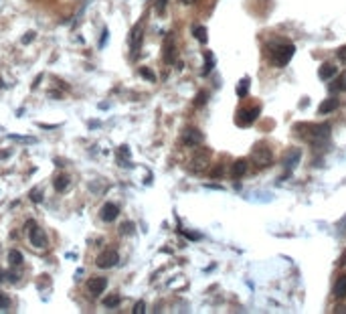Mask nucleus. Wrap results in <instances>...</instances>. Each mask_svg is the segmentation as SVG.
<instances>
[{"mask_svg": "<svg viewBox=\"0 0 346 314\" xmlns=\"http://www.w3.org/2000/svg\"><path fill=\"white\" fill-rule=\"evenodd\" d=\"M142 41H144V27H142V22H138L130 32V51H132L130 57L132 59H138V55H140Z\"/></svg>", "mask_w": 346, "mask_h": 314, "instance_id": "obj_3", "label": "nucleus"}, {"mask_svg": "<svg viewBox=\"0 0 346 314\" xmlns=\"http://www.w3.org/2000/svg\"><path fill=\"white\" fill-rule=\"evenodd\" d=\"M338 57H340V59H342V61L346 63V47H342V49L338 51Z\"/></svg>", "mask_w": 346, "mask_h": 314, "instance_id": "obj_32", "label": "nucleus"}, {"mask_svg": "<svg viewBox=\"0 0 346 314\" xmlns=\"http://www.w3.org/2000/svg\"><path fill=\"white\" fill-rule=\"evenodd\" d=\"M29 243H31V248H34V250H39V251H43V250H47L49 248V237H47V233H45V229H41L37 223L29 229Z\"/></svg>", "mask_w": 346, "mask_h": 314, "instance_id": "obj_2", "label": "nucleus"}, {"mask_svg": "<svg viewBox=\"0 0 346 314\" xmlns=\"http://www.w3.org/2000/svg\"><path fill=\"white\" fill-rule=\"evenodd\" d=\"M2 280H4V274H2V272H0V282H2Z\"/></svg>", "mask_w": 346, "mask_h": 314, "instance_id": "obj_36", "label": "nucleus"}, {"mask_svg": "<svg viewBox=\"0 0 346 314\" xmlns=\"http://www.w3.org/2000/svg\"><path fill=\"white\" fill-rule=\"evenodd\" d=\"M108 278L106 276H94V278H89L87 280V292L91 294V296H99V294H103L108 290Z\"/></svg>", "mask_w": 346, "mask_h": 314, "instance_id": "obj_6", "label": "nucleus"}, {"mask_svg": "<svg viewBox=\"0 0 346 314\" xmlns=\"http://www.w3.org/2000/svg\"><path fill=\"white\" fill-rule=\"evenodd\" d=\"M206 102V92H201L199 97H197V106H203Z\"/></svg>", "mask_w": 346, "mask_h": 314, "instance_id": "obj_28", "label": "nucleus"}, {"mask_svg": "<svg viewBox=\"0 0 346 314\" xmlns=\"http://www.w3.org/2000/svg\"><path fill=\"white\" fill-rule=\"evenodd\" d=\"M203 142H204V136H203V132H199L197 128H187L182 132V144L184 146L197 148V146H201Z\"/></svg>", "mask_w": 346, "mask_h": 314, "instance_id": "obj_5", "label": "nucleus"}, {"mask_svg": "<svg viewBox=\"0 0 346 314\" xmlns=\"http://www.w3.org/2000/svg\"><path fill=\"white\" fill-rule=\"evenodd\" d=\"M251 160L255 162L259 168H265L271 164V150L267 146H263V144H259V146L251 152Z\"/></svg>", "mask_w": 346, "mask_h": 314, "instance_id": "obj_7", "label": "nucleus"}, {"mask_svg": "<svg viewBox=\"0 0 346 314\" xmlns=\"http://www.w3.org/2000/svg\"><path fill=\"white\" fill-rule=\"evenodd\" d=\"M166 6V0H156V8H158V13H162Z\"/></svg>", "mask_w": 346, "mask_h": 314, "instance_id": "obj_30", "label": "nucleus"}, {"mask_svg": "<svg viewBox=\"0 0 346 314\" xmlns=\"http://www.w3.org/2000/svg\"><path fill=\"white\" fill-rule=\"evenodd\" d=\"M299 158H302V152H299L298 148H294V150H290V152L285 154V160H283V164H285V176L294 171V166L299 162Z\"/></svg>", "mask_w": 346, "mask_h": 314, "instance_id": "obj_12", "label": "nucleus"}, {"mask_svg": "<svg viewBox=\"0 0 346 314\" xmlns=\"http://www.w3.org/2000/svg\"><path fill=\"white\" fill-rule=\"evenodd\" d=\"M213 65H215V59H213V55L211 53H206V65H204V69H203V73L206 75L211 69H213Z\"/></svg>", "mask_w": 346, "mask_h": 314, "instance_id": "obj_25", "label": "nucleus"}, {"mask_svg": "<svg viewBox=\"0 0 346 314\" xmlns=\"http://www.w3.org/2000/svg\"><path fill=\"white\" fill-rule=\"evenodd\" d=\"M259 108L255 106V108H243V110H239L237 111V124L239 126H249V124H253V122L257 120V116H259Z\"/></svg>", "mask_w": 346, "mask_h": 314, "instance_id": "obj_9", "label": "nucleus"}, {"mask_svg": "<svg viewBox=\"0 0 346 314\" xmlns=\"http://www.w3.org/2000/svg\"><path fill=\"white\" fill-rule=\"evenodd\" d=\"M106 41H108V29H103V35H101V47L106 45Z\"/></svg>", "mask_w": 346, "mask_h": 314, "instance_id": "obj_34", "label": "nucleus"}, {"mask_svg": "<svg viewBox=\"0 0 346 314\" xmlns=\"http://www.w3.org/2000/svg\"><path fill=\"white\" fill-rule=\"evenodd\" d=\"M209 160H211V154L209 150H199L197 154L192 156V160H190V171L192 173H203L209 168Z\"/></svg>", "mask_w": 346, "mask_h": 314, "instance_id": "obj_8", "label": "nucleus"}, {"mask_svg": "<svg viewBox=\"0 0 346 314\" xmlns=\"http://www.w3.org/2000/svg\"><path fill=\"white\" fill-rule=\"evenodd\" d=\"M118 304H120V296H110V298L103 300V306L106 308H115Z\"/></svg>", "mask_w": 346, "mask_h": 314, "instance_id": "obj_21", "label": "nucleus"}, {"mask_svg": "<svg viewBox=\"0 0 346 314\" xmlns=\"http://www.w3.org/2000/svg\"><path fill=\"white\" fill-rule=\"evenodd\" d=\"M32 39H34V32H27V37L22 39V43H25V45H29V43H31Z\"/></svg>", "mask_w": 346, "mask_h": 314, "instance_id": "obj_31", "label": "nucleus"}, {"mask_svg": "<svg viewBox=\"0 0 346 314\" xmlns=\"http://www.w3.org/2000/svg\"><path fill=\"white\" fill-rule=\"evenodd\" d=\"M134 314H144L146 312V302L144 300H138L136 304H134V310H132Z\"/></svg>", "mask_w": 346, "mask_h": 314, "instance_id": "obj_24", "label": "nucleus"}, {"mask_svg": "<svg viewBox=\"0 0 346 314\" xmlns=\"http://www.w3.org/2000/svg\"><path fill=\"white\" fill-rule=\"evenodd\" d=\"M294 51H296V47H294L292 43H280L278 47L271 51V61H273V65H278V67L287 65V63H290V59L294 57Z\"/></svg>", "mask_w": 346, "mask_h": 314, "instance_id": "obj_1", "label": "nucleus"}, {"mask_svg": "<svg viewBox=\"0 0 346 314\" xmlns=\"http://www.w3.org/2000/svg\"><path fill=\"white\" fill-rule=\"evenodd\" d=\"M69 185H71V181H69V176H67V174L55 176V181H53V187H55L57 193H65V190L69 188Z\"/></svg>", "mask_w": 346, "mask_h": 314, "instance_id": "obj_14", "label": "nucleus"}, {"mask_svg": "<svg viewBox=\"0 0 346 314\" xmlns=\"http://www.w3.org/2000/svg\"><path fill=\"white\" fill-rule=\"evenodd\" d=\"M10 306H13V300H10V296L0 292V310H8Z\"/></svg>", "mask_w": 346, "mask_h": 314, "instance_id": "obj_20", "label": "nucleus"}, {"mask_svg": "<svg viewBox=\"0 0 346 314\" xmlns=\"http://www.w3.org/2000/svg\"><path fill=\"white\" fill-rule=\"evenodd\" d=\"M332 89H334V92H346V71L332 83Z\"/></svg>", "mask_w": 346, "mask_h": 314, "instance_id": "obj_19", "label": "nucleus"}, {"mask_svg": "<svg viewBox=\"0 0 346 314\" xmlns=\"http://www.w3.org/2000/svg\"><path fill=\"white\" fill-rule=\"evenodd\" d=\"M338 73V67L334 65V63H324L320 67V71H318V75H320V79H324V81H328V79H332L334 75Z\"/></svg>", "mask_w": 346, "mask_h": 314, "instance_id": "obj_13", "label": "nucleus"}, {"mask_svg": "<svg viewBox=\"0 0 346 314\" xmlns=\"http://www.w3.org/2000/svg\"><path fill=\"white\" fill-rule=\"evenodd\" d=\"M140 73H142V77H146V79H150V81H156V75L148 69V67H144V69H140Z\"/></svg>", "mask_w": 346, "mask_h": 314, "instance_id": "obj_26", "label": "nucleus"}, {"mask_svg": "<svg viewBox=\"0 0 346 314\" xmlns=\"http://www.w3.org/2000/svg\"><path fill=\"white\" fill-rule=\"evenodd\" d=\"M122 233H124V235L134 233V223H124V225H122Z\"/></svg>", "mask_w": 346, "mask_h": 314, "instance_id": "obj_27", "label": "nucleus"}, {"mask_svg": "<svg viewBox=\"0 0 346 314\" xmlns=\"http://www.w3.org/2000/svg\"><path fill=\"white\" fill-rule=\"evenodd\" d=\"M334 296L336 298H346V274H342L336 284H334Z\"/></svg>", "mask_w": 346, "mask_h": 314, "instance_id": "obj_16", "label": "nucleus"}, {"mask_svg": "<svg viewBox=\"0 0 346 314\" xmlns=\"http://www.w3.org/2000/svg\"><path fill=\"white\" fill-rule=\"evenodd\" d=\"M247 85H249V77L241 79V85H239V89H237V95H239V97H245V94H247Z\"/></svg>", "mask_w": 346, "mask_h": 314, "instance_id": "obj_23", "label": "nucleus"}, {"mask_svg": "<svg viewBox=\"0 0 346 314\" xmlns=\"http://www.w3.org/2000/svg\"><path fill=\"white\" fill-rule=\"evenodd\" d=\"M164 61L168 65H172L176 61V43H174V37H172V32L166 37V43H164Z\"/></svg>", "mask_w": 346, "mask_h": 314, "instance_id": "obj_11", "label": "nucleus"}, {"mask_svg": "<svg viewBox=\"0 0 346 314\" xmlns=\"http://www.w3.org/2000/svg\"><path fill=\"white\" fill-rule=\"evenodd\" d=\"M118 262H120V255H118V251H115V250H103L95 257V266L101 267V270H110V267H113Z\"/></svg>", "mask_w": 346, "mask_h": 314, "instance_id": "obj_4", "label": "nucleus"}, {"mask_svg": "<svg viewBox=\"0 0 346 314\" xmlns=\"http://www.w3.org/2000/svg\"><path fill=\"white\" fill-rule=\"evenodd\" d=\"M192 32H194V37H197L201 43H206V29L204 27H197Z\"/></svg>", "mask_w": 346, "mask_h": 314, "instance_id": "obj_22", "label": "nucleus"}, {"mask_svg": "<svg viewBox=\"0 0 346 314\" xmlns=\"http://www.w3.org/2000/svg\"><path fill=\"white\" fill-rule=\"evenodd\" d=\"M31 199L34 201V203H39V201H41V197H39V190H34V193H31Z\"/></svg>", "mask_w": 346, "mask_h": 314, "instance_id": "obj_33", "label": "nucleus"}, {"mask_svg": "<svg viewBox=\"0 0 346 314\" xmlns=\"http://www.w3.org/2000/svg\"><path fill=\"white\" fill-rule=\"evenodd\" d=\"M223 174V166L221 164H219V166H215L213 168V173H211V176H221Z\"/></svg>", "mask_w": 346, "mask_h": 314, "instance_id": "obj_29", "label": "nucleus"}, {"mask_svg": "<svg viewBox=\"0 0 346 314\" xmlns=\"http://www.w3.org/2000/svg\"><path fill=\"white\" fill-rule=\"evenodd\" d=\"M118 215H120V207L113 205V203H106L99 209V219L103 223H113L115 219H118Z\"/></svg>", "mask_w": 346, "mask_h": 314, "instance_id": "obj_10", "label": "nucleus"}, {"mask_svg": "<svg viewBox=\"0 0 346 314\" xmlns=\"http://www.w3.org/2000/svg\"><path fill=\"white\" fill-rule=\"evenodd\" d=\"M182 2H184V4H192V2H194V0H182Z\"/></svg>", "mask_w": 346, "mask_h": 314, "instance_id": "obj_35", "label": "nucleus"}, {"mask_svg": "<svg viewBox=\"0 0 346 314\" xmlns=\"http://www.w3.org/2000/svg\"><path fill=\"white\" fill-rule=\"evenodd\" d=\"M247 168H249V164H247V160H235L233 162V168H231V173H233V176L235 178H239V176H243L245 173H247Z\"/></svg>", "mask_w": 346, "mask_h": 314, "instance_id": "obj_17", "label": "nucleus"}, {"mask_svg": "<svg viewBox=\"0 0 346 314\" xmlns=\"http://www.w3.org/2000/svg\"><path fill=\"white\" fill-rule=\"evenodd\" d=\"M336 108H338V99H336V97H328L326 102L320 106V110H318V111H320L322 116H324V114H330V111H334Z\"/></svg>", "mask_w": 346, "mask_h": 314, "instance_id": "obj_18", "label": "nucleus"}, {"mask_svg": "<svg viewBox=\"0 0 346 314\" xmlns=\"http://www.w3.org/2000/svg\"><path fill=\"white\" fill-rule=\"evenodd\" d=\"M8 264L10 266H15V267H20L22 264H25V255H22V251L20 250H10L8 251Z\"/></svg>", "mask_w": 346, "mask_h": 314, "instance_id": "obj_15", "label": "nucleus"}]
</instances>
